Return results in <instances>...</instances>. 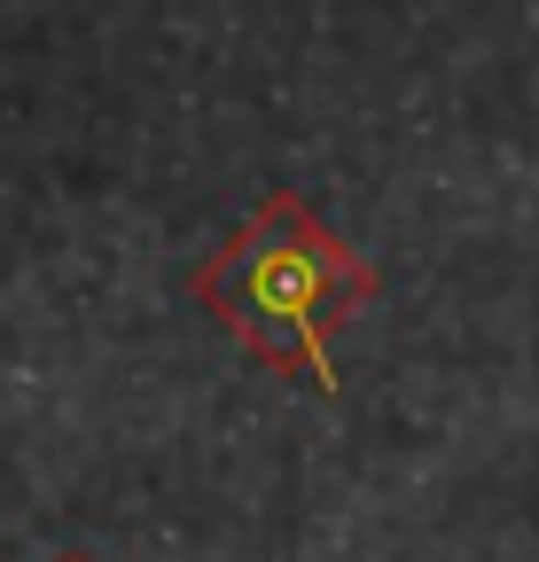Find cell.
<instances>
[{
	"label": "cell",
	"mask_w": 539,
	"mask_h": 562,
	"mask_svg": "<svg viewBox=\"0 0 539 562\" xmlns=\"http://www.w3.org/2000/svg\"><path fill=\"white\" fill-rule=\"evenodd\" d=\"M375 290H383V273L345 235H328L297 188H274L195 266V305L235 344H250L266 368L305 375L313 391H336L328 336L360 305H375Z\"/></svg>",
	"instance_id": "6da1fadb"
},
{
	"label": "cell",
	"mask_w": 539,
	"mask_h": 562,
	"mask_svg": "<svg viewBox=\"0 0 539 562\" xmlns=\"http://www.w3.org/2000/svg\"><path fill=\"white\" fill-rule=\"evenodd\" d=\"M55 562H94V554H55Z\"/></svg>",
	"instance_id": "7a4b0ae2"
}]
</instances>
